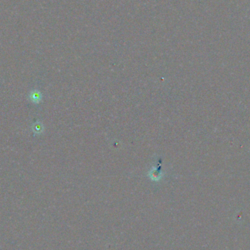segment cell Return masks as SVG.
<instances>
[{"label":"cell","mask_w":250,"mask_h":250,"mask_svg":"<svg viewBox=\"0 0 250 250\" xmlns=\"http://www.w3.org/2000/svg\"><path fill=\"white\" fill-rule=\"evenodd\" d=\"M32 131L34 132V134H40L42 133L43 131V126L42 124L39 121H37L36 123H34L33 126H32Z\"/></svg>","instance_id":"obj_2"},{"label":"cell","mask_w":250,"mask_h":250,"mask_svg":"<svg viewBox=\"0 0 250 250\" xmlns=\"http://www.w3.org/2000/svg\"><path fill=\"white\" fill-rule=\"evenodd\" d=\"M29 98L32 103L34 104L40 103L42 100V94L38 90H32L29 94Z\"/></svg>","instance_id":"obj_1"}]
</instances>
